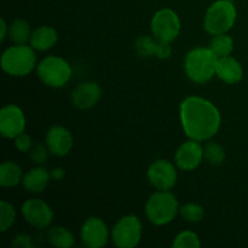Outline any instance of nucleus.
<instances>
[{
    "mask_svg": "<svg viewBox=\"0 0 248 248\" xmlns=\"http://www.w3.org/2000/svg\"><path fill=\"white\" fill-rule=\"evenodd\" d=\"M9 36L15 44H26L31 40V26L24 19H15L9 27Z\"/></svg>",
    "mask_w": 248,
    "mask_h": 248,
    "instance_id": "22",
    "label": "nucleus"
},
{
    "mask_svg": "<svg viewBox=\"0 0 248 248\" xmlns=\"http://www.w3.org/2000/svg\"><path fill=\"white\" fill-rule=\"evenodd\" d=\"M16 219V211L14 206L7 201H0V230L2 232H6Z\"/></svg>",
    "mask_w": 248,
    "mask_h": 248,
    "instance_id": "26",
    "label": "nucleus"
},
{
    "mask_svg": "<svg viewBox=\"0 0 248 248\" xmlns=\"http://www.w3.org/2000/svg\"><path fill=\"white\" fill-rule=\"evenodd\" d=\"M50 178L51 174L48 173L47 170L43 166H38L29 170L24 174L22 182H23V186L27 191L38 194L43 193L47 188L48 183H50Z\"/></svg>",
    "mask_w": 248,
    "mask_h": 248,
    "instance_id": "18",
    "label": "nucleus"
},
{
    "mask_svg": "<svg viewBox=\"0 0 248 248\" xmlns=\"http://www.w3.org/2000/svg\"><path fill=\"white\" fill-rule=\"evenodd\" d=\"M178 213V200L169 190L156 191L145 203V215L148 220L157 227L171 223Z\"/></svg>",
    "mask_w": 248,
    "mask_h": 248,
    "instance_id": "3",
    "label": "nucleus"
},
{
    "mask_svg": "<svg viewBox=\"0 0 248 248\" xmlns=\"http://www.w3.org/2000/svg\"><path fill=\"white\" fill-rule=\"evenodd\" d=\"M135 50L142 57H156L167 60L172 55V47L169 43H162L152 36H140L135 43Z\"/></svg>",
    "mask_w": 248,
    "mask_h": 248,
    "instance_id": "16",
    "label": "nucleus"
},
{
    "mask_svg": "<svg viewBox=\"0 0 248 248\" xmlns=\"http://www.w3.org/2000/svg\"><path fill=\"white\" fill-rule=\"evenodd\" d=\"M48 241L58 248H70L74 246L75 239L72 232L64 227H53L47 232Z\"/></svg>",
    "mask_w": 248,
    "mask_h": 248,
    "instance_id": "21",
    "label": "nucleus"
},
{
    "mask_svg": "<svg viewBox=\"0 0 248 248\" xmlns=\"http://www.w3.org/2000/svg\"><path fill=\"white\" fill-rule=\"evenodd\" d=\"M58 40L57 31L53 27L43 26L36 28L31 33V46L34 50L38 51H47L56 45Z\"/></svg>",
    "mask_w": 248,
    "mask_h": 248,
    "instance_id": "19",
    "label": "nucleus"
},
{
    "mask_svg": "<svg viewBox=\"0 0 248 248\" xmlns=\"http://www.w3.org/2000/svg\"><path fill=\"white\" fill-rule=\"evenodd\" d=\"M36 65L35 51L26 44H16L2 53L1 67L12 77H26Z\"/></svg>",
    "mask_w": 248,
    "mask_h": 248,
    "instance_id": "4",
    "label": "nucleus"
},
{
    "mask_svg": "<svg viewBox=\"0 0 248 248\" xmlns=\"http://www.w3.org/2000/svg\"><path fill=\"white\" fill-rule=\"evenodd\" d=\"M102 97V89L97 82H81L72 92V103L79 109H89L96 106Z\"/></svg>",
    "mask_w": 248,
    "mask_h": 248,
    "instance_id": "15",
    "label": "nucleus"
},
{
    "mask_svg": "<svg viewBox=\"0 0 248 248\" xmlns=\"http://www.w3.org/2000/svg\"><path fill=\"white\" fill-rule=\"evenodd\" d=\"M182 128L190 140L203 142L217 135L222 116L212 102L191 96L184 99L179 108Z\"/></svg>",
    "mask_w": 248,
    "mask_h": 248,
    "instance_id": "1",
    "label": "nucleus"
},
{
    "mask_svg": "<svg viewBox=\"0 0 248 248\" xmlns=\"http://www.w3.org/2000/svg\"><path fill=\"white\" fill-rule=\"evenodd\" d=\"M150 29L155 39L171 44L181 31V19L174 10L161 9L153 16Z\"/></svg>",
    "mask_w": 248,
    "mask_h": 248,
    "instance_id": "8",
    "label": "nucleus"
},
{
    "mask_svg": "<svg viewBox=\"0 0 248 248\" xmlns=\"http://www.w3.org/2000/svg\"><path fill=\"white\" fill-rule=\"evenodd\" d=\"M205 159L212 166H220L227 159L224 148L216 142H211L205 148Z\"/></svg>",
    "mask_w": 248,
    "mask_h": 248,
    "instance_id": "24",
    "label": "nucleus"
},
{
    "mask_svg": "<svg viewBox=\"0 0 248 248\" xmlns=\"http://www.w3.org/2000/svg\"><path fill=\"white\" fill-rule=\"evenodd\" d=\"M150 184L157 190H170L177 183V170L172 162L160 159L153 162L147 172Z\"/></svg>",
    "mask_w": 248,
    "mask_h": 248,
    "instance_id": "9",
    "label": "nucleus"
},
{
    "mask_svg": "<svg viewBox=\"0 0 248 248\" xmlns=\"http://www.w3.org/2000/svg\"><path fill=\"white\" fill-rule=\"evenodd\" d=\"M109 232L106 223L97 217H91L85 220L81 228V240L85 246L99 248L107 245Z\"/></svg>",
    "mask_w": 248,
    "mask_h": 248,
    "instance_id": "13",
    "label": "nucleus"
},
{
    "mask_svg": "<svg viewBox=\"0 0 248 248\" xmlns=\"http://www.w3.org/2000/svg\"><path fill=\"white\" fill-rule=\"evenodd\" d=\"M50 174H51V178L56 179V181H61L62 178H64L65 171L62 169V167H56V169H53L52 171L50 172Z\"/></svg>",
    "mask_w": 248,
    "mask_h": 248,
    "instance_id": "31",
    "label": "nucleus"
},
{
    "mask_svg": "<svg viewBox=\"0 0 248 248\" xmlns=\"http://www.w3.org/2000/svg\"><path fill=\"white\" fill-rule=\"evenodd\" d=\"M236 18L237 10L232 0H217L207 9L203 26L208 34L219 35L229 31Z\"/></svg>",
    "mask_w": 248,
    "mask_h": 248,
    "instance_id": "5",
    "label": "nucleus"
},
{
    "mask_svg": "<svg viewBox=\"0 0 248 248\" xmlns=\"http://www.w3.org/2000/svg\"><path fill=\"white\" fill-rule=\"evenodd\" d=\"M203 157H205V150L201 147L200 142L190 140L184 142L177 149L174 161L178 169L183 171H193L201 164Z\"/></svg>",
    "mask_w": 248,
    "mask_h": 248,
    "instance_id": "12",
    "label": "nucleus"
},
{
    "mask_svg": "<svg viewBox=\"0 0 248 248\" xmlns=\"http://www.w3.org/2000/svg\"><path fill=\"white\" fill-rule=\"evenodd\" d=\"M143 234V225L140 218L128 215L119 219L111 230L114 246L119 248H133L140 244Z\"/></svg>",
    "mask_w": 248,
    "mask_h": 248,
    "instance_id": "7",
    "label": "nucleus"
},
{
    "mask_svg": "<svg viewBox=\"0 0 248 248\" xmlns=\"http://www.w3.org/2000/svg\"><path fill=\"white\" fill-rule=\"evenodd\" d=\"M179 215L189 223H199L205 217V210L198 203H186L179 207Z\"/></svg>",
    "mask_w": 248,
    "mask_h": 248,
    "instance_id": "25",
    "label": "nucleus"
},
{
    "mask_svg": "<svg viewBox=\"0 0 248 248\" xmlns=\"http://www.w3.org/2000/svg\"><path fill=\"white\" fill-rule=\"evenodd\" d=\"M173 248H199L200 247V240L199 236L193 232H182L181 234L177 235L174 239L173 244H172Z\"/></svg>",
    "mask_w": 248,
    "mask_h": 248,
    "instance_id": "27",
    "label": "nucleus"
},
{
    "mask_svg": "<svg viewBox=\"0 0 248 248\" xmlns=\"http://www.w3.org/2000/svg\"><path fill=\"white\" fill-rule=\"evenodd\" d=\"M216 75L220 80L228 85L237 84L244 78V69L236 58L232 56L218 58L217 68H216Z\"/></svg>",
    "mask_w": 248,
    "mask_h": 248,
    "instance_id": "17",
    "label": "nucleus"
},
{
    "mask_svg": "<svg viewBox=\"0 0 248 248\" xmlns=\"http://www.w3.org/2000/svg\"><path fill=\"white\" fill-rule=\"evenodd\" d=\"M22 215L27 223L38 229L47 228L53 220L52 208L40 199L27 200L22 206Z\"/></svg>",
    "mask_w": 248,
    "mask_h": 248,
    "instance_id": "11",
    "label": "nucleus"
},
{
    "mask_svg": "<svg viewBox=\"0 0 248 248\" xmlns=\"http://www.w3.org/2000/svg\"><path fill=\"white\" fill-rule=\"evenodd\" d=\"M45 140L51 154L58 157L69 154L74 142L72 132L63 126H52L46 133Z\"/></svg>",
    "mask_w": 248,
    "mask_h": 248,
    "instance_id": "14",
    "label": "nucleus"
},
{
    "mask_svg": "<svg viewBox=\"0 0 248 248\" xmlns=\"http://www.w3.org/2000/svg\"><path fill=\"white\" fill-rule=\"evenodd\" d=\"M46 147L44 144H41V143H33V147L29 150V154H31V160L34 162H36V164H44L47 160L48 148Z\"/></svg>",
    "mask_w": 248,
    "mask_h": 248,
    "instance_id": "28",
    "label": "nucleus"
},
{
    "mask_svg": "<svg viewBox=\"0 0 248 248\" xmlns=\"http://www.w3.org/2000/svg\"><path fill=\"white\" fill-rule=\"evenodd\" d=\"M12 246L16 248H31L34 247V245L31 244V237L27 236V235H17L15 237L14 242H12Z\"/></svg>",
    "mask_w": 248,
    "mask_h": 248,
    "instance_id": "30",
    "label": "nucleus"
},
{
    "mask_svg": "<svg viewBox=\"0 0 248 248\" xmlns=\"http://www.w3.org/2000/svg\"><path fill=\"white\" fill-rule=\"evenodd\" d=\"M0 27H1V33H0V40L4 41L5 38H6V35H7V24H6V21H5L4 18H1V21H0Z\"/></svg>",
    "mask_w": 248,
    "mask_h": 248,
    "instance_id": "32",
    "label": "nucleus"
},
{
    "mask_svg": "<svg viewBox=\"0 0 248 248\" xmlns=\"http://www.w3.org/2000/svg\"><path fill=\"white\" fill-rule=\"evenodd\" d=\"M39 79L48 87H63L72 78V67L69 63L58 56L45 57L36 68Z\"/></svg>",
    "mask_w": 248,
    "mask_h": 248,
    "instance_id": "6",
    "label": "nucleus"
},
{
    "mask_svg": "<svg viewBox=\"0 0 248 248\" xmlns=\"http://www.w3.org/2000/svg\"><path fill=\"white\" fill-rule=\"evenodd\" d=\"M15 147L18 152L21 153H27L31 150V148L33 147V142H31V136L27 135V133H21L19 136H17L15 138Z\"/></svg>",
    "mask_w": 248,
    "mask_h": 248,
    "instance_id": "29",
    "label": "nucleus"
},
{
    "mask_svg": "<svg viewBox=\"0 0 248 248\" xmlns=\"http://www.w3.org/2000/svg\"><path fill=\"white\" fill-rule=\"evenodd\" d=\"M218 57L210 47H196L189 51L184 61V69L195 84H206L216 75Z\"/></svg>",
    "mask_w": 248,
    "mask_h": 248,
    "instance_id": "2",
    "label": "nucleus"
},
{
    "mask_svg": "<svg viewBox=\"0 0 248 248\" xmlns=\"http://www.w3.org/2000/svg\"><path fill=\"white\" fill-rule=\"evenodd\" d=\"M26 130V118L16 104H7L0 111V132L5 138H16Z\"/></svg>",
    "mask_w": 248,
    "mask_h": 248,
    "instance_id": "10",
    "label": "nucleus"
},
{
    "mask_svg": "<svg viewBox=\"0 0 248 248\" xmlns=\"http://www.w3.org/2000/svg\"><path fill=\"white\" fill-rule=\"evenodd\" d=\"M210 48L218 58L229 56L234 50V40L227 34L215 35L210 43Z\"/></svg>",
    "mask_w": 248,
    "mask_h": 248,
    "instance_id": "23",
    "label": "nucleus"
},
{
    "mask_svg": "<svg viewBox=\"0 0 248 248\" xmlns=\"http://www.w3.org/2000/svg\"><path fill=\"white\" fill-rule=\"evenodd\" d=\"M22 181V169L14 161H5L0 166V186L12 188Z\"/></svg>",
    "mask_w": 248,
    "mask_h": 248,
    "instance_id": "20",
    "label": "nucleus"
}]
</instances>
